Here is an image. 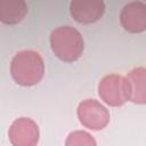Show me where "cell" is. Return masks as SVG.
<instances>
[{
	"label": "cell",
	"mask_w": 146,
	"mask_h": 146,
	"mask_svg": "<svg viewBox=\"0 0 146 146\" xmlns=\"http://www.w3.org/2000/svg\"><path fill=\"white\" fill-rule=\"evenodd\" d=\"M10 74L19 86H35L43 79L44 62L41 55L34 50L18 51L11 59Z\"/></svg>",
	"instance_id": "obj_1"
},
{
	"label": "cell",
	"mask_w": 146,
	"mask_h": 146,
	"mask_svg": "<svg viewBox=\"0 0 146 146\" xmlns=\"http://www.w3.org/2000/svg\"><path fill=\"white\" fill-rule=\"evenodd\" d=\"M50 47L57 58L72 63L81 57L84 50V41L82 34L75 27L64 25L52 30L50 34Z\"/></svg>",
	"instance_id": "obj_2"
},
{
	"label": "cell",
	"mask_w": 146,
	"mask_h": 146,
	"mask_svg": "<svg viewBox=\"0 0 146 146\" xmlns=\"http://www.w3.org/2000/svg\"><path fill=\"white\" fill-rule=\"evenodd\" d=\"M98 95L110 106H122L129 100V89L125 78L119 74L105 75L98 83Z\"/></svg>",
	"instance_id": "obj_3"
},
{
	"label": "cell",
	"mask_w": 146,
	"mask_h": 146,
	"mask_svg": "<svg viewBox=\"0 0 146 146\" xmlns=\"http://www.w3.org/2000/svg\"><path fill=\"white\" fill-rule=\"evenodd\" d=\"M79 121L90 130H102L110 122L108 110L96 99L82 100L76 110Z\"/></svg>",
	"instance_id": "obj_4"
},
{
	"label": "cell",
	"mask_w": 146,
	"mask_h": 146,
	"mask_svg": "<svg viewBox=\"0 0 146 146\" xmlns=\"http://www.w3.org/2000/svg\"><path fill=\"white\" fill-rule=\"evenodd\" d=\"M39 136L36 122L25 116L16 119L8 130V138L13 146H36Z\"/></svg>",
	"instance_id": "obj_5"
},
{
	"label": "cell",
	"mask_w": 146,
	"mask_h": 146,
	"mask_svg": "<svg viewBox=\"0 0 146 146\" xmlns=\"http://www.w3.org/2000/svg\"><path fill=\"white\" fill-rule=\"evenodd\" d=\"M122 27L130 33H141L146 30V5L141 1H130L120 13Z\"/></svg>",
	"instance_id": "obj_6"
},
{
	"label": "cell",
	"mask_w": 146,
	"mask_h": 146,
	"mask_svg": "<svg viewBox=\"0 0 146 146\" xmlns=\"http://www.w3.org/2000/svg\"><path fill=\"white\" fill-rule=\"evenodd\" d=\"M104 11L105 3L100 0H73L70 3L71 16L78 23H95L104 15Z\"/></svg>",
	"instance_id": "obj_7"
},
{
	"label": "cell",
	"mask_w": 146,
	"mask_h": 146,
	"mask_svg": "<svg viewBox=\"0 0 146 146\" xmlns=\"http://www.w3.org/2000/svg\"><path fill=\"white\" fill-rule=\"evenodd\" d=\"M128 89H129V100L135 104L146 103V71L144 67H136L131 70L125 76Z\"/></svg>",
	"instance_id": "obj_8"
},
{
	"label": "cell",
	"mask_w": 146,
	"mask_h": 146,
	"mask_svg": "<svg viewBox=\"0 0 146 146\" xmlns=\"http://www.w3.org/2000/svg\"><path fill=\"white\" fill-rule=\"evenodd\" d=\"M27 14L24 0H0V22L7 25L19 23Z\"/></svg>",
	"instance_id": "obj_9"
},
{
	"label": "cell",
	"mask_w": 146,
	"mask_h": 146,
	"mask_svg": "<svg viewBox=\"0 0 146 146\" xmlns=\"http://www.w3.org/2000/svg\"><path fill=\"white\" fill-rule=\"evenodd\" d=\"M65 146H97V143L89 132L75 130L70 132L66 137Z\"/></svg>",
	"instance_id": "obj_10"
}]
</instances>
